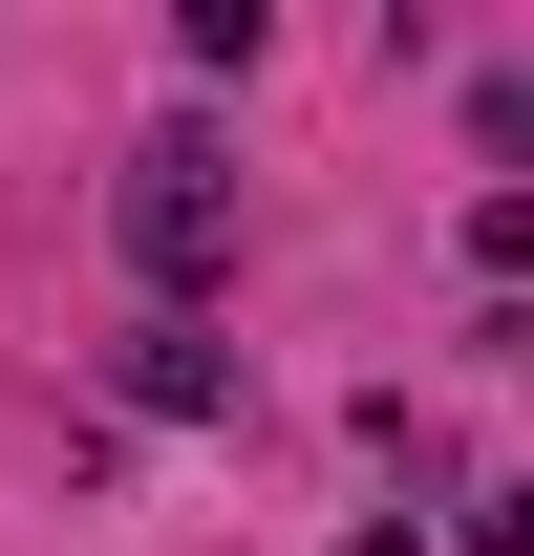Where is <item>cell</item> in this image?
I'll return each mask as SVG.
<instances>
[{"label": "cell", "mask_w": 534, "mask_h": 556, "mask_svg": "<svg viewBox=\"0 0 534 556\" xmlns=\"http://www.w3.org/2000/svg\"><path fill=\"white\" fill-rule=\"evenodd\" d=\"M342 556H428V535H406V514H364V535H342Z\"/></svg>", "instance_id": "cell-4"}, {"label": "cell", "mask_w": 534, "mask_h": 556, "mask_svg": "<svg viewBox=\"0 0 534 556\" xmlns=\"http://www.w3.org/2000/svg\"><path fill=\"white\" fill-rule=\"evenodd\" d=\"M129 407H236V343H214V321H129Z\"/></svg>", "instance_id": "cell-2"}, {"label": "cell", "mask_w": 534, "mask_h": 556, "mask_svg": "<svg viewBox=\"0 0 534 556\" xmlns=\"http://www.w3.org/2000/svg\"><path fill=\"white\" fill-rule=\"evenodd\" d=\"M107 236H129L150 321H193L214 278H236V172H214V129H150V150H129V193H107Z\"/></svg>", "instance_id": "cell-1"}, {"label": "cell", "mask_w": 534, "mask_h": 556, "mask_svg": "<svg viewBox=\"0 0 534 556\" xmlns=\"http://www.w3.org/2000/svg\"><path fill=\"white\" fill-rule=\"evenodd\" d=\"M470 278H534V172H513V193H470Z\"/></svg>", "instance_id": "cell-3"}]
</instances>
